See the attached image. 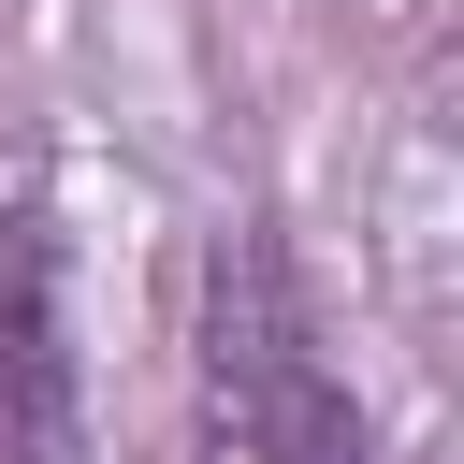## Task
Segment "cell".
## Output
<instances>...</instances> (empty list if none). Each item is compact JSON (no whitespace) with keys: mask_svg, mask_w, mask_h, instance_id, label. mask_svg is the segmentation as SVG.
<instances>
[{"mask_svg":"<svg viewBox=\"0 0 464 464\" xmlns=\"http://www.w3.org/2000/svg\"><path fill=\"white\" fill-rule=\"evenodd\" d=\"M203 406L246 464H377V420L362 392L319 362V319H304V276L276 246V218H218L203 246Z\"/></svg>","mask_w":464,"mask_h":464,"instance_id":"obj_1","label":"cell"},{"mask_svg":"<svg viewBox=\"0 0 464 464\" xmlns=\"http://www.w3.org/2000/svg\"><path fill=\"white\" fill-rule=\"evenodd\" d=\"M0 464H102L87 348H72V232L44 188L0 203Z\"/></svg>","mask_w":464,"mask_h":464,"instance_id":"obj_2","label":"cell"}]
</instances>
